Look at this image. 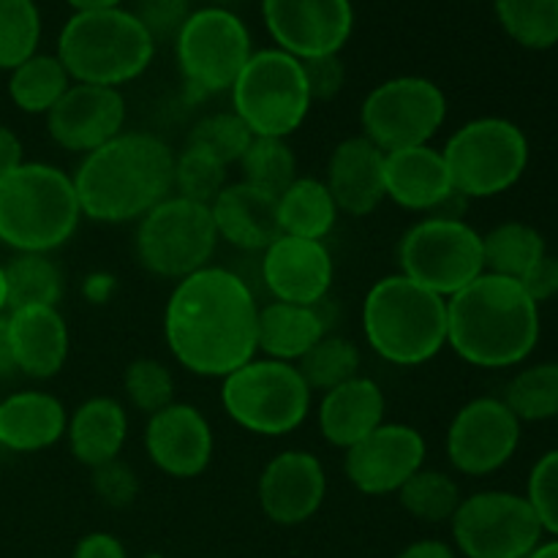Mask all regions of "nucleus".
I'll return each instance as SVG.
<instances>
[{"instance_id":"obj_36","label":"nucleus","mask_w":558,"mask_h":558,"mask_svg":"<svg viewBox=\"0 0 558 558\" xmlns=\"http://www.w3.org/2000/svg\"><path fill=\"white\" fill-rule=\"evenodd\" d=\"M396 496L409 515L425 523L452 521V515H456L463 501L461 488H458L450 474L425 466L414 477H409L407 485Z\"/></svg>"},{"instance_id":"obj_27","label":"nucleus","mask_w":558,"mask_h":558,"mask_svg":"<svg viewBox=\"0 0 558 558\" xmlns=\"http://www.w3.org/2000/svg\"><path fill=\"white\" fill-rule=\"evenodd\" d=\"M69 428V412L52 392L22 390L0 401V447L41 452L58 445Z\"/></svg>"},{"instance_id":"obj_33","label":"nucleus","mask_w":558,"mask_h":558,"mask_svg":"<svg viewBox=\"0 0 558 558\" xmlns=\"http://www.w3.org/2000/svg\"><path fill=\"white\" fill-rule=\"evenodd\" d=\"M5 270L9 311L52 305L58 308L63 298V272L49 259V254H16Z\"/></svg>"},{"instance_id":"obj_10","label":"nucleus","mask_w":558,"mask_h":558,"mask_svg":"<svg viewBox=\"0 0 558 558\" xmlns=\"http://www.w3.org/2000/svg\"><path fill=\"white\" fill-rule=\"evenodd\" d=\"M401 276L450 300L485 272L483 234L463 218L428 216L398 243Z\"/></svg>"},{"instance_id":"obj_48","label":"nucleus","mask_w":558,"mask_h":558,"mask_svg":"<svg viewBox=\"0 0 558 558\" xmlns=\"http://www.w3.org/2000/svg\"><path fill=\"white\" fill-rule=\"evenodd\" d=\"M71 558H129L125 545L109 532H93L76 543Z\"/></svg>"},{"instance_id":"obj_16","label":"nucleus","mask_w":558,"mask_h":558,"mask_svg":"<svg viewBox=\"0 0 558 558\" xmlns=\"http://www.w3.org/2000/svg\"><path fill=\"white\" fill-rule=\"evenodd\" d=\"M262 20L276 47L298 60L338 54L354 31L352 0H262Z\"/></svg>"},{"instance_id":"obj_40","label":"nucleus","mask_w":558,"mask_h":558,"mask_svg":"<svg viewBox=\"0 0 558 558\" xmlns=\"http://www.w3.org/2000/svg\"><path fill=\"white\" fill-rule=\"evenodd\" d=\"M223 189H227V163L191 145L174 156V196L210 207Z\"/></svg>"},{"instance_id":"obj_2","label":"nucleus","mask_w":558,"mask_h":558,"mask_svg":"<svg viewBox=\"0 0 558 558\" xmlns=\"http://www.w3.org/2000/svg\"><path fill=\"white\" fill-rule=\"evenodd\" d=\"M71 180L85 218L98 223L140 221L172 196L174 153L156 134L123 131L82 156Z\"/></svg>"},{"instance_id":"obj_1","label":"nucleus","mask_w":558,"mask_h":558,"mask_svg":"<svg viewBox=\"0 0 558 558\" xmlns=\"http://www.w3.org/2000/svg\"><path fill=\"white\" fill-rule=\"evenodd\" d=\"M259 305L254 289L227 267H202L174 283L163 338L185 371L223 379L256 357Z\"/></svg>"},{"instance_id":"obj_11","label":"nucleus","mask_w":558,"mask_h":558,"mask_svg":"<svg viewBox=\"0 0 558 558\" xmlns=\"http://www.w3.org/2000/svg\"><path fill=\"white\" fill-rule=\"evenodd\" d=\"M216 245L218 232L210 207L174 194L140 218L134 240L140 265L169 281H183L210 265Z\"/></svg>"},{"instance_id":"obj_21","label":"nucleus","mask_w":558,"mask_h":558,"mask_svg":"<svg viewBox=\"0 0 558 558\" xmlns=\"http://www.w3.org/2000/svg\"><path fill=\"white\" fill-rule=\"evenodd\" d=\"M259 507L278 526H300L322 510L327 474L319 458L305 450L278 452L259 474Z\"/></svg>"},{"instance_id":"obj_28","label":"nucleus","mask_w":558,"mask_h":558,"mask_svg":"<svg viewBox=\"0 0 558 558\" xmlns=\"http://www.w3.org/2000/svg\"><path fill=\"white\" fill-rule=\"evenodd\" d=\"M71 456L87 469L118 461L129 439V414L120 401L109 396L87 398L76 407L65 428Z\"/></svg>"},{"instance_id":"obj_57","label":"nucleus","mask_w":558,"mask_h":558,"mask_svg":"<svg viewBox=\"0 0 558 558\" xmlns=\"http://www.w3.org/2000/svg\"><path fill=\"white\" fill-rule=\"evenodd\" d=\"M145 558H163L161 554H150V556H145Z\"/></svg>"},{"instance_id":"obj_41","label":"nucleus","mask_w":558,"mask_h":558,"mask_svg":"<svg viewBox=\"0 0 558 558\" xmlns=\"http://www.w3.org/2000/svg\"><path fill=\"white\" fill-rule=\"evenodd\" d=\"M254 142L248 125L238 118L234 112H213L202 118L199 123L191 129L189 145L196 150L207 153V156L218 158L221 163H238L248 145Z\"/></svg>"},{"instance_id":"obj_55","label":"nucleus","mask_w":558,"mask_h":558,"mask_svg":"<svg viewBox=\"0 0 558 558\" xmlns=\"http://www.w3.org/2000/svg\"><path fill=\"white\" fill-rule=\"evenodd\" d=\"M9 314V289H5V270L0 265V316Z\"/></svg>"},{"instance_id":"obj_49","label":"nucleus","mask_w":558,"mask_h":558,"mask_svg":"<svg viewBox=\"0 0 558 558\" xmlns=\"http://www.w3.org/2000/svg\"><path fill=\"white\" fill-rule=\"evenodd\" d=\"M22 163H25V153H22L20 136L11 129H5V125H0V178L14 172Z\"/></svg>"},{"instance_id":"obj_6","label":"nucleus","mask_w":558,"mask_h":558,"mask_svg":"<svg viewBox=\"0 0 558 558\" xmlns=\"http://www.w3.org/2000/svg\"><path fill=\"white\" fill-rule=\"evenodd\" d=\"M363 332L385 363L423 365L447 347V300L401 272L379 278L365 294Z\"/></svg>"},{"instance_id":"obj_3","label":"nucleus","mask_w":558,"mask_h":558,"mask_svg":"<svg viewBox=\"0 0 558 558\" xmlns=\"http://www.w3.org/2000/svg\"><path fill=\"white\" fill-rule=\"evenodd\" d=\"M539 341V305L512 278L483 272L447 300V347L474 368H512Z\"/></svg>"},{"instance_id":"obj_45","label":"nucleus","mask_w":558,"mask_h":558,"mask_svg":"<svg viewBox=\"0 0 558 558\" xmlns=\"http://www.w3.org/2000/svg\"><path fill=\"white\" fill-rule=\"evenodd\" d=\"M93 472V490H96L98 499L109 507H129L134 505L136 496H140V477H136L134 469L129 463L109 461L104 466L90 469Z\"/></svg>"},{"instance_id":"obj_46","label":"nucleus","mask_w":558,"mask_h":558,"mask_svg":"<svg viewBox=\"0 0 558 558\" xmlns=\"http://www.w3.org/2000/svg\"><path fill=\"white\" fill-rule=\"evenodd\" d=\"M308 82L311 101H332L343 90L347 82V65L341 63L338 54H322V58L300 60Z\"/></svg>"},{"instance_id":"obj_51","label":"nucleus","mask_w":558,"mask_h":558,"mask_svg":"<svg viewBox=\"0 0 558 558\" xmlns=\"http://www.w3.org/2000/svg\"><path fill=\"white\" fill-rule=\"evenodd\" d=\"M9 316V314H5ZM0 316V379L14 374V354H11V338H9V319Z\"/></svg>"},{"instance_id":"obj_15","label":"nucleus","mask_w":558,"mask_h":558,"mask_svg":"<svg viewBox=\"0 0 558 558\" xmlns=\"http://www.w3.org/2000/svg\"><path fill=\"white\" fill-rule=\"evenodd\" d=\"M521 420L501 398H474L447 428V458L466 477H488L512 461L521 445Z\"/></svg>"},{"instance_id":"obj_37","label":"nucleus","mask_w":558,"mask_h":558,"mask_svg":"<svg viewBox=\"0 0 558 558\" xmlns=\"http://www.w3.org/2000/svg\"><path fill=\"white\" fill-rule=\"evenodd\" d=\"M238 163L243 169V183L272 196L281 194L300 178L294 150L287 140H276V136H254Z\"/></svg>"},{"instance_id":"obj_53","label":"nucleus","mask_w":558,"mask_h":558,"mask_svg":"<svg viewBox=\"0 0 558 558\" xmlns=\"http://www.w3.org/2000/svg\"><path fill=\"white\" fill-rule=\"evenodd\" d=\"M74 5V11H90V9H112V5H123V0H65Z\"/></svg>"},{"instance_id":"obj_39","label":"nucleus","mask_w":558,"mask_h":558,"mask_svg":"<svg viewBox=\"0 0 558 558\" xmlns=\"http://www.w3.org/2000/svg\"><path fill=\"white\" fill-rule=\"evenodd\" d=\"M300 374L311 390H332L343 381L360 376V349L341 336H325L298 363Z\"/></svg>"},{"instance_id":"obj_20","label":"nucleus","mask_w":558,"mask_h":558,"mask_svg":"<svg viewBox=\"0 0 558 558\" xmlns=\"http://www.w3.org/2000/svg\"><path fill=\"white\" fill-rule=\"evenodd\" d=\"M145 450L153 466L167 477L194 480L210 466L216 439L199 409L174 401L147 417Z\"/></svg>"},{"instance_id":"obj_25","label":"nucleus","mask_w":558,"mask_h":558,"mask_svg":"<svg viewBox=\"0 0 558 558\" xmlns=\"http://www.w3.org/2000/svg\"><path fill=\"white\" fill-rule=\"evenodd\" d=\"M218 240L240 251H265L281 238L278 227V196L248 183H227L210 205Z\"/></svg>"},{"instance_id":"obj_38","label":"nucleus","mask_w":558,"mask_h":558,"mask_svg":"<svg viewBox=\"0 0 558 558\" xmlns=\"http://www.w3.org/2000/svg\"><path fill=\"white\" fill-rule=\"evenodd\" d=\"M41 11L36 0H0V71H14L38 52Z\"/></svg>"},{"instance_id":"obj_30","label":"nucleus","mask_w":558,"mask_h":558,"mask_svg":"<svg viewBox=\"0 0 558 558\" xmlns=\"http://www.w3.org/2000/svg\"><path fill=\"white\" fill-rule=\"evenodd\" d=\"M338 207L325 180L298 178L278 194V227L281 234L303 240H325L332 232Z\"/></svg>"},{"instance_id":"obj_50","label":"nucleus","mask_w":558,"mask_h":558,"mask_svg":"<svg viewBox=\"0 0 558 558\" xmlns=\"http://www.w3.org/2000/svg\"><path fill=\"white\" fill-rule=\"evenodd\" d=\"M396 558H458L456 550L450 548L441 539H420V543H412L409 548H403Z\"/></svg>"},{"instance_id":"obj_35","label":"nucleus","mask_w":558,"mask_h":558,"mask_svg":"<svg viewBox=\"0 0 558 558\" xmlns=\"http://www.w3.org/2000/svg\"><path fill=\"white\" fill-rule=\"evenodd\" d=\"M501 401L521 423L558 420V363H537L518 371Z\"/></svg>"},{"instance_id":"obj_29","label":"nucleus","mask_w":558,"mask_h":558,"mask_svg":"<svg viewBox=\"0 0 558 558\" xmlns=\"http://www.w3.org/2000/svg\"><path fill=\"white\" fill-rule=\"evenodd\" d=\"M325 336L327 319L319 305H294L272 300L259 308L256 347L265 357L298 365Z\"/></svg>"},{"instance_id":"obj_32","label":"nucleus","mask_w":558,"mask_h":558,"mask_svg":"<svg viewBox=\"0 0 558 558\" xmlns=\"http://www.w3.org/2000/svg\"><path fill=\"white\" fill-rule=\"evenodd\" d=\"M548 254L545 238L523 221H505L483 234L485 272L521 281Z\"/></svg>"},{"instance_id":"obj_22","label":"nucleus","mask_w":558,"mask_h":558,"mask_svg":"<svg viewBox=\"0 0 558 558\" xmlns=\"http://www.w3.org/2000/svg\"><path fill=\"white\" fill-rule=\"evenodd\" d=\"M259 276L278 303L319 305L330 292L336 265L322 240L281 234L262 251Z\"/></svg>"},{"instance_id":"obj_12","label":"nucleus","mask_w":558,"mask_h":558,"mask_svg":"<svg viewBox=\"0 0 558 558\" xmlns=\"http://www.w3.org/2000/svg\"><path fill=\"white\" fill-rule=\"evenodd\" d=\"M447 120V96L428 76H392L376 85L360 107L365 140L379 150L430 145Z\"/></svg>"},{"instance_id":"obj_5","label":"nucleus","mask_w":558,"mask_h":558,"mask_svg":"<svg viewBox=\"0 0 558 558\" xmlns=\"http://www.w3.org/2000/svg\"><path fill=\"white\" fill-rule=\"evenodd\" d=\"M74 180L52 163L25 161L0 178V243L16 254H52L80 227Z\"/></svg>"},{"instance_id":"obj_8","label":"nucleus","mask_w":558,"mask_h":558,"mask_svg":"<svg viewBox=\"0 0 558 558\" xmlns=\"http://www.w3.org/2000/svg\"><path fill=\"white\" fill-rule=\"evenodd\" d=\"M441 156L463 199H490L523 178L529 167V140L512 120L477 118L447 140Z\"/></svg>"},{"instance_id":"obj_54","label":"nucleus","mask_w":558,"mask_h":558,"mask_svg":"<svg viewBox=\"0 0 558 558\" xmlns=\"http://www.w3.org/2000/svg\"><path fill=\"white\" fill-rule=\"evenodd\" d=\"M526 558H558V537L550 539V543H539Z\"/></svg>"},{"instance_id":"obj_24","label":"nucleus","mask_w":558,"mask_h":558,"mask_svg":"<svg viewBox=\"0 0 558 558\" xmlns=\"http://www.w3.org/2000/svg\"><path fill=\"white\" fill-rule=\"evenodd\" d=\"M9 338L14 368L31 379H52L69 360V325L52 305L9 311Z\"/></svg>"},{"instance_id":"obj_43","label":"nucleus","mask_w":558,"mask_h":558,"mask_svg":"<svg viewBox=\"0 0 558 558\" xmlns=\"http://www.w3.org/2000/svg\"><path fill=\"white\" fill-rule=\"evenodd\" d=\"M526 499L543 532L558 537V450L545 452L529 474Z\"/></svg>"},{"instance_id":"obj_47","label":"nucleus","mask_w":558,"mask_h":558,"mask_svg":"<svg viewBox=\"0 0 558 558\" xmlns=\"http://www.w3.org/2000/svg\"><path fill=\"white\" fill-rule=\"evenodd\" d=\"M518 283L537 305L558 298V256L545 254Z\"/></svg>"},{"instance_id":"obj_26","label":"nucleus","mask_w":558,"mask_h":558,"mask_svg":"<svg viewBox=\"0 0 558 558\" xmlns=\"http://www.w3.org/2000/svg\"><path fill=\"white\" fill-rule=\"evenodd\" d=\"M387 398L379 381L354 376L325 392L319 403V430L327 445L347 452L385 423Z\"/></svg>"},{"instance_id":"obj_4","label":"nucleus","mask_w":558,"mask_h":558,"mask_svg":"<svg viewBox=\"0 0 558 558\" xmlns=\"http://www.w3.org/2000/svg\"><path fill=\"white\" fill-rule=\"evenodd\" d=\"M156 54V38L131 9L74 11L58 36V58L80 85L118 87L145 74Z\"/></svg>"},{"instance_id":"obj_7","label":"nucleus","mask_w":558,"mask_h":558,"mask_svg":"<svg viewBox=\"0 0 558 558\" xmlns=\"http://www.w3.org/2000/svg\"><path fill=\"white\" fill-rule=\"evenodd\" d=\"M311 387L298 365L254 357L223 376L221 403L234 425L256 436H287L311 412Z\"/></svg>"},{"instance_id":"obj_31","label":"nucleus","mask_w":558,"mask_h":558,"mask_svg":"<svg viewBox=\"0 0 558 558\" xmlns=\"http://www.w3.org/2000/svg\"><path fill=\"white\" fill-rule=\"evenodd\" d=\"M74 85L58 54L36 52L9 71V98L27 114H47Z\"/></svg>"},{"instance_id":"obj_13","label":"nucleus","mask_w":558,"mask_h":558,"mask_svg":"<svg viewBox=\"0 0 558 558\" xmlns=\"http://www.w3.org/2000/svg\"><path fill=\"white\" fill-rule=\"evenodd\" d=\"M174 52L185 85L199 93H223L238 82L254 44L248 25L232 9L202 5L174 36Z\"/></svg>"},{"instance_id":"obj_52","label":"nucleus","mask_w":558,"mask_h":558,"mask_svg":"<svg viewBox=\"0 0 558 558\" xmlns=\"http://www.w3.org/2000/svg\"><path fill=\"white\" fill-rule=\"evenodd\" d=\"M114 283H112V278L109 276H90L87 278V283H85V294L87 298H96V303H104V300L109 298V289H112Z\"/></svg>"},{"instance_id":"obj_14","label":"nucleus","mask_w":558,"mask_h":558,"mask_svg":"<svg viewBox=\"0 0 558 558\" xmlns=\"http://www.w3.org/2000/svg\"><path fill=\"white\" fill-rule=\"evenodd\" d=\"M543 534L526 496L510 490H480L452 515V539L466 558H526Z\"/></svg>"},{"instance_id":"obj_42","label":"nucleus","mask_w":558,"mask_h":558,"mask_svg":"<svg viewBox=\"0 0 558 558\" xmlns=\"http://www.w3.org/2000/svg\"><path fill=\"white\" fill-rule=\"evenodd\" d=\"M125 396L131 407L145 412L147 417L174 403V376L161 360L140 357L125 368L123 376Z\"/></svg>"},{"instance_id":"obj_56","label":"nucleus","mask_w":558,"mask_h":558,"mask_svg":"<svg viewBox=\"0 0 558 558\" xmlns=\"http://www.w3.org/2000/svg\"><path fill=\"white\" fill-rule=\"evenodd\" d=\"M234 3H240V0H210V5H221V9H229Z\"/></svg>"},{"instance_id":"obj_34","label":"nucleus","mask_w":558,"mask_h":558,"mask_svg":"<svg viewBox=\"0 0 558 558\" xmlns=\"http://www.w3.org/2000/svg\"><path fill=\"white\" fill-rule=\"evenodd\" d=\"M501 31L526 49H550L558 44V0H494Z\"/></svg>"},{"instance_id":"obj_9","label":"nucleus","mask_w":558,"mask_h":558,"mask_svg":"<svg viewBox=\"0 0 558 558\" xmlns=\"http://www.w3.org/2000/svg\"><path fill=\"white\" fill-rule=\"evenodd\" d=\"M232 112L254 136L287 140L305 123L311 93L303 63L283 49H256L232 85Z\"/></svg>"},{"instance_id":"obj_23","label":"nucleus","mask_w":558,"mask_h":558,"mask_svg":"<svg viewBox=\"0 0 558 558\" xmlns=\"http://www.w3.org/2000/svg\"><path fill=\"white\" fill-rule=\"evenodd\" d=\"M325 185L336 199L338 213L354 218L371 216L385 202V150L363 134L338 142L327 161Z\"/></svg>"},{"instance_id":"obj_18","label":"nucleus","mask_w":558,"mask_h":558,"mask_svg":"<svg viewBox=\"0 0 558 558\" xmlns=\"http://www.w3.org/2000/svg\"><path fill=\"white\" fill-rule=\"evenodd\" d=\"M125 114H129L125 96L118 87L74 82L44 118H47V134L52 136L54 145L87 156L123 134Z\"/></svg>"},{"instance_id":"obj_19","label":"nucleus","mask_w":558,"mask_h":558,"mask_svg":"<svg viewBox=\"0 0 558 558\" xmlns=\"http://www.w3.org/2000/svg\"><path fill=\"white\" fill-rule=\"evenodd\" d=\"M385 199L412 213L461 218L463 196L452 185L445 156L434 145L385 153Z\"/></svg>"},{"instance_id":"obj_44","label":"nucleus","mask_w":558,"mask_h":558,"mask_svg":"<svg viewBox=\"0 0 558 558\" xmlns=\"http://www.w3.org/2000/svg\"><path fill=\"white\" fill-rule=\"evenodd\" d=\"M191 0H134L131 14L147 27L156 44L161 38H174L191 16Z\"/></svg>"},{"instance_id":"obj_17","label":"nucleus","mask_w":558,"mask_h":558,"mask_svg":"<svg viewBox=\"0 0 558 558\" xmlns=\"http://www.w3.org/2000/svg\"><path fill=\"white\" fill-rule=\"evenodd\" d=\"M423 434L412 425L381 423L343 456V472L349 483L365 496L398 494L409 477L425 466Z\"/></svg>"}]
</instances>
